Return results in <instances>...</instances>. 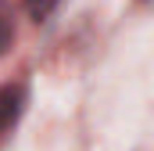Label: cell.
<instances>
[{
    "label": "cell",
    "mask_w": 154,
    "mask_h": 151,
    "mask_svg": "<svg viewBox=\"0 0 154 151\" xmlns=\"http://www.w3.org/2000/svg\"><path fill=\"white\" fill-rule=\"evenodd\" d=\"M11 43H14V22L7 11H0V54H7Z\"/></svg>",
    "instance_id": "7a4b0ae2"
},
{
    "label": "cell",
    "mask_w": 154,
    "mask_h": 151,
    "mask_svg": "<svg viewBox=\"0 0 154 151\" xmlns=\"http://www.w3.org/2000/svg\"><path fill=\"white\" fill-rule=\"evenodd\" d=\"M22 101H25L22 86H0V133H7V130L18 122Z\"/></svg>",
    "instance_id": "6da1fadb"
},
{
    "label": "cell",
    "mask_w": 154,
    "mask_h": 151,
    "mask_svg": "<svg viewBox=\"0 0 154 151\" xmlns=\"http://www.w3.org/2000/svg\"><path fill=\"white\" fill-rule=\"evenodd\" d=\"M54 4H57V0H25V7H29V14H32V18H47V14H50V11H54Z\"/></svg>",
    "instance_id": "3957f363"
}]
</instances>
